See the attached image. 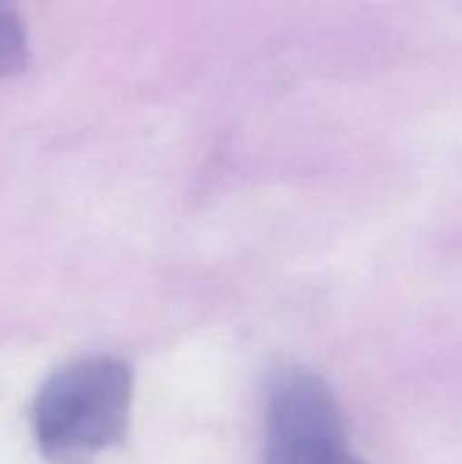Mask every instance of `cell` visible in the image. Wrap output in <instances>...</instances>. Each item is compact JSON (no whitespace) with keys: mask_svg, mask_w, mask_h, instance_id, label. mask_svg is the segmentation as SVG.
<instances>
[{"mask_svg":"<svg viewBox=\"0 0 462 464\" xmlns=\"http://www.w3.org/2000/svg\"><path fill=\"white\" fill-rule=\"evenodd\" d=\"M133 400L131 367L84 356L46 378L33 405V438L54 464H87L123 440Z\"/></svg>","mask_w":462,"mask_h":464,"instance_id":"cell-1","label":"cell"},{"mask_svg":"<svg viewBox=\"0 0 462 464\" xmlns=\"http://www.w3.org/2000/svg\"><path fill=\"white\" fill-rule=\"evenodd\" d=\"M264 464H368L349 443L332 389L305 367H283L270 381Z\"/></svg>","mask_w":462,"mask_h":464,"instance_id":"cell-2","label":"cell"},{"mask_svg":"<svg viewBox=\"0 0 462 464\" xmlns=\"http://www.w3.org/2000/svg\"><path fill=\"white\" fill-rule=\"evenodd\" d=\"M27 60V35L19 14L0 3V76L14 73Z\"/></svg>","mask_w":462,"mask_h":464,"instance_id":"cell-3","label":"cell"}]
</instances>
